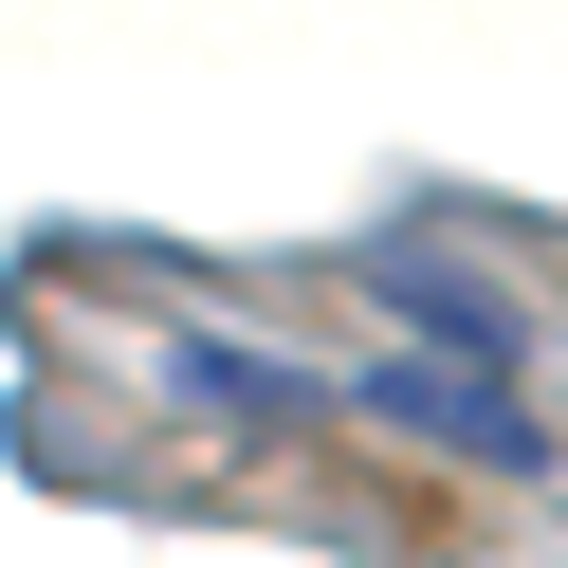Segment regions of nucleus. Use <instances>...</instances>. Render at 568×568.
I'll return each instance as SVG.
<instances>
[{
	"mask_svg": "<svg viewBox=\"0 0 568 568\" xmlns=\"http://www.w3.org/2000/svg\"><path fill=\"white\" fill-rule=\"evenodd\" d=\"M367 404L404 422V440H458L477 477H550V422H531L514 385H477V367H367Z\"/></svg>",
	"mask_w": 568,
	"mask_h": 568,
	"instance_id": "nucleus-1",
	"label": "nucleus"
},
{
	"mask_svg": "<svg viewBox=\"0 0 568 568\" xmlns=\"http://www.w3.org/2000/svg\"><path fill=\"white\" fill-rule=\"evenodd\" d=\"M367 275H385V312H422V331H440V367H514V348H531V312L514 294H495V275H458V257H422V239H367Z\"/></svg>",
	"mask_w": 568,
	"mask_h": 568,
	"instance_id": "nucleus-2",
	"label": "nucleus"
},
{
	"mask_svg": "<svg viewBox=\"0 0 568 568\" xmlns=\"http://www.w3.org/2000/svg\"><path fill=\"white\" fill-rule=\"evenodd\" d=\"M165 367H184V404H257V422L294 404V367H257V348H165Z\"/></svg>",
	"mask_w": 568,
	"mask_h": 568,
	"instance_id": "nucleus-3",
	"label": "nucleus"
}]
</instances>
